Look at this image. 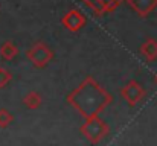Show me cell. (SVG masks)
<instances>
[{"label":"cell","instance_id":"obj_2","mask_svg":"<svg viewBox=\"0 0 157 146\" xmlns=\"http://www.w3.org/2000/svg\"><path fill=\"white\" fill-rule=\"evenodd\" d=\"M79 133H81V136L87 142L99 143L110 134V126L105 123L104 120L99 117V114H98V116H93V117H87L86 122L81 125Z\"/></svg>","mask_w":157,"mask_h":146},{"label":"cell","instance_id":"obj_3","mask_svg":"<svg viewBox=\"0 0 157 146\" xmlns=\"http://www.w3.org/2000/svg\"><path fill=\"white\" fill-rule=\"evenodd\" d=\"M26 58L35 69L41 70V69H46L52 62V59L55 58V53L46 43L38 41L26 50Z\"/></svg>","mask_w":157,"mask_h":146},{"label":"cell","instance_id":"obj_12","mask_svg":"<svg viewBox=\"0 0 157 146\" xmlns=\"http://www.w3.org/2000/svg\"><path fill=\"white\" fill-rule=\"evenodd\" d=\"M12 81V75L8 69L5 67H0V88H5L8 87V84Z\"/></svg>","mask_w":157,"mask_h":146},{"label":"cell","instance_id":"obj_11","mask_svg":"<svg viewBox=\"0 0 157 146\" xmlns=\"http://www.w3.org/2000/svg\"><path fill=\"white\" fill-rule=\"evenodd\" d=\"M12 122H14L12 113L9 110H6V108H0V128L5 129V128L11 126Z\"/></svg>","mask_w":157,"mask_h":146},{"label":"cell","instance_id":"obj_5","mask_svg":"<svg viewBox=\"0 0 157 146\" xmlns=\"http://www.w3.org/2000/svg\"><path fill=\"white\" fill-rule=\"evenodd\" d=\"M86 23H87V18L78 8H73V9L67 11L61 17V24L69 32H79L86 26Z\"/></svg>","mask_w":157,"mask_h":146},{"label":"cell","instance_id":"obj_1","mask_svg":"<svg viewBox=\"0 0 157 146\" xmlns=\"http://www.w3.org/2000/svg\"><path fill=\"white\" fill-rule=\"evenodd\" d=\"M113 95L107 92L93 76H87L66 97V102L73 107L84 119L98 116L108 105L113 103Z\"/></svg>","mask_w":157,"mask_h":146},{"label":"cell","instance_id":"obj_6","mask_svg":"<svg viewBox=\"0 0 157 146\" xmlns=\"http://www.w3.org/2000/svg\"><path fill=\"white\" fill-rule=\"evenodd\" d=\"M98 17H102L105 14H110L119 8V5L124 0H82Z\"/></svg>","mask_w":157,"mask_h":146},{"label":"cell","instance_id":"obj_7","mask_svg":"<svg viewBox=\"0 0 157 146\" xmlns=\"http://www.w3.org/2000/svg\"><path fill=\"white\" fill-rule=\"evenodd\" d=\"M127 5L139 15V17H148L157 8V0H124Z\"/></svg>","mask_w":157,"mask_h":146},{"label":"cell","instance_id":"obj_4","mask_svg":"<svg viewBox=\"0 0 157 146\" xmlns=\"http://www.w3.org/2000/svg\"><path fill=\"white\" fill-rule=\"evenodd\" d=\"M121 96L128 103V107L134 108L139 102L144 100V97L147 96V90L140 82H137L136 79H131L121 88Z\"/></svg>","mask_w":157,"mask_h":146},{"label":"cell","instance_id":"obj_10","mask_svg":"<svg viewBox=\"0 0 157 146\" xmlns=\"http://www.w3.org/2000/svg\"><path fill=\"white\" fill-rule=\"evenodd\" d=\"M18 55V47L14 41H5L2 46H0V56L5 59V61H11L14 59L15 56Z\"/></svg>","mask_w":157,"mask_h":146},{"label":"cell","instance_id":"obj_13","mask_svg":"<svg viewBox=\"0 0 157 146\" xmlns=\"http://www.w3.org/2000/svg\"><path fill=\"white\" fill-rule=\"evenodd\" d=\"M154 82H156V85H157V73L154 75Z\"/></svg>","mask_w":157,"mask_h":146},{"label":"cell","instance_id":"obj_9","mask_svg":"<svg viewBox=\"0 0 157 146\" xmlns=\"http://www.w3.org/2000/svg\"><path fill=\"white\" fill-rule=\"evenodd\" d=\"M41 103H43V97L35 90H31L23 96V105L28 110H38L41 107Z\"/></svg>","mask_w":157,"mask_h":146},{"label":"cell","instance_id":"obj_8","mask_svg":"<svg viewBox=\"0 0 157 146\" xmlns=\"http://www.w3.org/2000/svg\"><path fill=\"white\" fill-rule=\"evenodd\" d=\"M140 55L148 61V62H153L157 59V41L154 38H148L142 43V46L139 47Z\"/></svg>","mask_w":157,"mask_h":146}]
</instances>
